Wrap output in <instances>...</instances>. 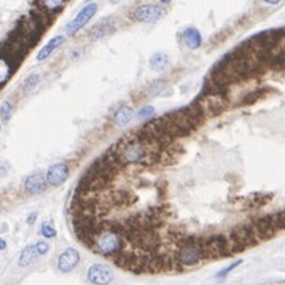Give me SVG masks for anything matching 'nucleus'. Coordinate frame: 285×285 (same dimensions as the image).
Segmentation results:
<instances>
[{
	"label": "nucleus",
	"instance_id": "nucleus-1",
	"mask_svg": "<svg viewBox=\"0 0 285 285\" xmlns=\"http://www.w3.org/2000/svg\"><path fill=\"white\" fill-rule=\"evenodd\" d=\"M121 226H105L101 229V231L94 236L93 239V244L91 247L94 248L96 252H99L101 255H105V257H112V255H117V253L121 252Z\"/></svg>",
	"mask_w": 285,
	"mask_h": 285
},
{
	"label": "nucleus",
	"instance_id": "nucleus-2",
	"mask_svg": "<svg viewBox=\"0 0 285 285\" xmlns=\"http://www.w3.org/2000/svg\"><path fill=\"white\" fill-rule=\"evenodd\" d=\"M203 258L204 253L199 239H183L182 241V247L175 253V260L182 266H193L201 262Z\"/></svg>",
	"mask_w": 285,
	"mask_h": 285
},
{
	"label": "nucleus",
	"instance_id": "nucleus-3",
	"mask_svg": "<svg viewBox=\"0 0 285 285\" xmlns=\"http://www.w3.org/2000/svg\"><path fill=\"white\" fill-rule=\"evenodd\" d=\"M204 258H218L228 255V242L223 236H214V238L199 239Z\"/></svg>",
	"mask_w": 285,
	"mask_h": 285
},
{
	"label": "nucleus",
	"instance_id": "nucleus-4",
	"mask_svg": "<svg viewBox=\"0 0 285 285\" xmlns=\"http://www.w3.org/2000/svg\"><path fill=\"white\" fill-rule=\"evenodd\" d=\"M225 102H226L225 96H215V94L204 93L195 104L199 107V110L203 112V115H215V113H220L223 108H225Z\"/></svg>",
	"mask_w": 285,
	"mask_h": 285
},
{
	"label": "nucleus",
	"instance_id": "nucleus-5",
	"mask_svg": "<svg viewBox=\"0 0 285 285\" xmlns=\"http://www.w3.org/2000/svg\"><path fill=\"white\" fill-rule=\"evenodd\" d=\"M250 226L253 229V234H255L257 241H266V239L272 238V236L277 233V226H276L274 217L272 215L258 218V220Z\"/></svg>",
	"mask_w": 285,
	"mask_h": 285
},
{
	"label": "nucleus",
	"instance_id": "nucleus-6",
	"mask_svg": "<svg viewBox=\"0 0 285 285\" xmlns=\"http://www.w3.org/2000/svg\"><path fill=\"white\" fill-rule=\"evenodd\" d=\"M164 15H166V10L161 8L160 5L147 3V5H141V7L134 11V20L142 21V22H155L158 20H161Z\"/></svg>",
	"mask_w": 285,
	"mask_h": 285
},
{
	"label": "nucleus",
	"instance_id": "nucleus-7",
	"mask_svg": "<svg viewBox=\"0 0 285 285\" xmlns=\"http://www.w3.org/2000/svg\"><path fill=\"white\" fill-rule=\"evenodd\" d=\"M96 11H98V5L96 3H88L86 7H83L80 11H78V15L72 20V22H69L67 26V34L69 35H75L78 30H80L84 24H86L91 18L96 15Z\"/></svg>",
	"mask_w": 285,
	"mask_h": 285
},
{
	"label": "nucleus",
	"instance_id": "nucleus-8",
	"mask_svg": "<svg viewBox=\"0 0 285 285\" xmlns=\"http://www.w3.org/2000/svg\"><path fill=\"white\" fill-rule=\"evenodd\" d=\"M88 281L94 285H108L113 281V272L105 265H91L88 269Z\"/></svg>",
	"mask_w": 285,
	"mask_h": 285
},
{
	"label": "nucleus",
	"instance_id": "nucleus-9",
	"mask_svg": "<svg viewBox=\"0 0 285 285\" xmlns=\"http://www.w3.org/2000/svg\"><path fill=\"white\" fill-rule=\"evenodd\" d=\"M67 177H69V166L65 163H56V164L50 166L45 175L46 183H50L51 186L62 185Z\"/></svg>",
	"mask_w": 285,
	"mask_h": 285
},
{
	"label": "nucleus",
	"instance_id": "nucleus-10",
	"mask_svg": "<svg viewBox=\"0 0 285 285\" xmlns=\"http://www.w3.org/2000/svg\"><path fill=\"white\" fill-rule=\"evenodd\" d=\"M80 263V253H78L75 248H65V250L61 253V257L58 260V268L61 272H70L77 268V265Z\"/></svg>",
	"mask_w": 285,
	"mask_h": 285
},
{
	"label": "nucleus",
	"instance_id": "nucleus-11",
	"mask_svg": "<svg viewBox=\"0 0 285 285\" xmlns=\"http://www.w3.org/2000/svg\"><path fill=\"white\" fill-rule=\"evenodd\" d=\"M231 238L238 242V244L242 247V248H245V247H250L253 245L257 242V238H255V234H253V229L250 225H244V226H238L236 229H233V233H231Z\"/></svg>",
	"mask_w": 285,
	"mask_h": 285
},
{
	"label": "nucleus",
	"instance_id": "nucleus-12",
	"mask_svg": "<svg viewBox=\"0 0 285 285\" xmlns=\"http://www.w3.org/2000/svg\"><path fill=\"white\" fill-rule=\"evenodd\" d=\"M45 186H46V179L43 177V174H32L24 182V188H26L29 195H37V193L43 191Z\"/></svg>",
	"mask_w": 285,
	"mask_h": 285
},
{
	"label": "nucleus",
	"instance_id": "nucleus-13",
	"mask_svg": "<svg viewBox=\"0 0 285 285\" xmlns=\"http://www.w3.org/2000/svg\"><path fill=\"white\" fill-rule=\"evenodd\" d=\"M183 41L185 45L190 48V50H196V48L201 46L203 43V37H201V32L195 27H188L185 29L183 32Z\"/></svg>",
	"mask_w": 285,
	"mask_h": 285
},
{
	"label": "nucleus",
	"instance_id": "nucleus-14",
	"mask_svg": "<svg viewBox=\"0 0 285 285\" xmlns=\"http://www.w3.org/2000/svg\"><path fill=\"white\" fill-rule=\"evenodd\" d=\"M37 257H39V253H37V248H35V244L34 245H27V247H24L22 252L20 253V258H18V265H20L21 268H24V266L34 263Z\"/></svg>",
	"mask_w": 285,
	"mask_h": 285
},
{
	"label": "nucleus",
	"instance_id": "nucleus-15",
	"mask_svg": "<svg viewBox=\"0 0 285 285\" xmlns=\"http://www.w3.org/2000/svg\"><path fill=\"white\" fill-rule=\"evenodd\" d=\"M62 43H64V37H62V35H58V37L51 39L43 48H41L40 53L37 54V61H45V59H48V56H50V54L54 50H56L59 45H62Z\"/></svg>",
	"mask_w": 285,
	"mask_h": 285
},
{
	"label": "nucleus",
	"instance_id": "nucleus-16",
	"mask_svg": "<svg viewBox=\"0 0 285 285\" xmlns=\"http://www.w3.org/2000/svg\"><path fill=\"white\" fill-rule=\"evenodd\" d=\"M169 65V56L166 53H155L153 56L150 58V67L153 70H164Z\"/></svg>",
	"mask_w": 285,
	"mask_h": 285
},
{
	"label": "nucleus",
	"instance_id": "nucleus-17",
	"mask_svg": "<svg viewBox=\"0 0 285 285\" xmlns=\"http://www.w3.org/2000/svg\"><path fill=\"white\" fill-rule=\"evenodd\" d=\"M132 120V108L128 105H121L117 113H115V124L117 126H124Z\"/></svg>",
	"mask_w": 285,
	"mask_h": 285
},
{
	"label": "nucleus",
	"instance_id": "nucleus-18",
	"mask_svg": "<svg viewBox=\"0 0 285 285\" xmlns=\"http://www.w3.org/2000/svg\"><path fill=\"white\" fill-rule=\"evenodd\" d=\"M166 81H163V80H156L153 81L148 86V94L151 96H161V94H164V91H166Z\"/></svg>",
	"mask_w": 285,
	"mask_h": 285
},
{
	"label": "nucleus",
	"instance_id": "nucleus-19",
	"mask_svg": "<svg viewBox=\"0 0 285 285\" xmlns=\"http://www.w3.org/2000/svg\"><path fill=\"white\" fill-rule=\"evenodd\" d=\"M40 233H41V236H43V238L51 239V238H54V236H56V229H54V226L51 225L50 222H45L43 225H41V228H40Z\"/></svg>",
	"mask_w": 285,
	"mask_h": 285
},
{
	"label": "nucleus",
	"instance_id": "nucleus-20",
	"mask_svg": "<svg viewBox=\"0 0 285 285\" xmlns=\"http://www.w3.org/2000/svg\"><path fill=\"white\" fill-rule=\"evenodd\" d=\"M0 117H2V120L7 123V121H10L11 118V102L5 101L2 105H0Z\"/></svg>",
	"mask_w": 285,
	"mask_h": 285
},
{
	"label": "nucleus",
	"instance_id": "nucleus-21",
	"mask_svg": "<svg viewBox=\"0 0 285 285\" xmlns=\"http://www.w3.org/2000/svg\"><path fill=\"white\" fill-rule=\"evenodd\" d=\"M8 72H10V65L7 61H3V59H0V80H7V77H8Z\"/></svg>",
	"mask_w": 285,
	"mask_h": 285
},
{
	"label": "nucleus",
	"instance_id": "nucleus-22",
	"mask_svg": "<svg viewBox=\"0 0 285 285\" xmlns=\"http://www.w3.org/2000/svg\"><path fill=\"white\" fill-rule=\"evenodd\" d=\"M242 262H241V260H238V262H234L233 265H229V266H226V268L225 269H222L220 272H218V274H217V277L218 279H223V277H225L226 274H229V272H231L233 269H236V268H238V266L241 265Z\"/></svg>",
	"mask_w": 285,
	"mask_h": 285
},
{
	"label": "nucleus",
	"instance_id": "nucleus-23",
	"mask_svg": "<svg viewBox=\"0 0 285 285\" xmlns=\"http://www.w3.org/2000/svg\"><path fill=\"white\" fill-rule=\"evenodd\" d=\"M43 8H50V11H59V8L64 7V2H41L40 3Z\"/></svg>",
	"mask_w": 285,
	"mask_h": 285
},
{
	"label": "nucleus",
	"instance_id": "nucleus-24",
	"mask_svg": "<svg viewBox=\"0 0 285 285\" xmlns=\"http://www.w3.org/2000/svg\"><path fill=\"white\" fill-rule=\"evenodd\" d=\"M272 217H274V222H276L277 229H285V210L284 212H279V214L272 215Z\"/></svg>",
	"mask_w": 285,
	"mask_h": 285
},
{
	"label": "nucleus",
	"instance_id": "nucleus-25",
	"mask_svg": "<svg viewBox=\"0 0 285 285\" xmlns=\"http://www.w3.org/2000/svg\"><path fill=\"white\" fill-rule=\"evenodd\" d=\"M35 248H37L39 255H46L48 250H50V245H48V242L45 241H39L37 244H35Z\"/></svg>",
	"mask_w": 285,
	"mask_h": 285
},
{
	"label": "nucleus",
	"instance_id": "nucleus-26",
	"mask_svg": "<svg viewBox=\"0 0 285 285\" xmlns=\"http://www.w3.org/2000/svg\"><path fill=\"white\" fill-rule=\"evenodd\" d=\"M39 81V75H32V77H29L26 83H24V89H29V88H34V84Z\"/></svg>",
	"mask_w": 285,
	"mask_h": 285
},
{
	"label": "nucleus",
	"instance_id": "nucleus-27",
	"mask_svg": "<svg viewBox=\"0 0 285 285\" xmlns=\"http://www.w3.org/2000/svg\"><path fill=\"white\" fill-rule=\"evenodd\" d=\"M153 113H155V108L151 107V105H147V107H143L142 110H141L139 117H141V118H147V117H150V115H153Z\"/></svg>",
	"mask_w": 285,
	"mask_h": 285
},
{
	"label": "nucleus",
	"instance_id": "nucleus-28",
	"mask_svg": "<svg viewBox=\"0 0 285 285\" xmlns=\"http://www.w3.org/2000/svg\"><path fill=\"white\" fill-rule=\"evenodd\" d=\"M35 218H37V214H32V215H30V217L27 218V223H29V225H32V223L35 222Z\"/></svg>",
	"mask_w": 285,
	"mask_h": 285
},
{
	"label": "nucleus",
	"instance_id": "nucleus-29",
	"mask_svg": "<svg viewBox=\"0 0 285 285\" xmlns=\"http://www.w3.org/2000/svg\"><path fill=\"white\" fill-rule=\"evenodd\" d=\"M5 247H7V241H5V239H2V238H0V252H2Z\"/></svg>",
	"mask_w": 285,
	"mask_h": 285
}]
</instances>
